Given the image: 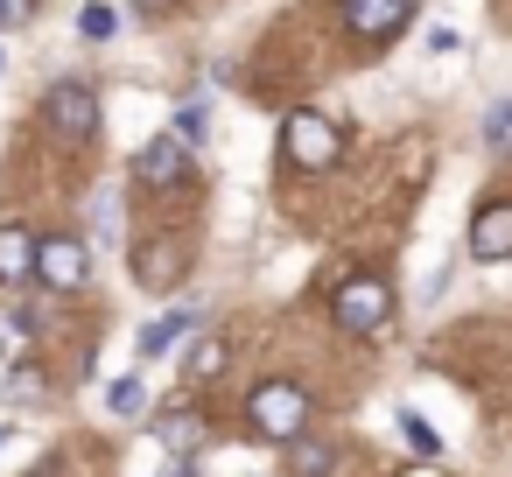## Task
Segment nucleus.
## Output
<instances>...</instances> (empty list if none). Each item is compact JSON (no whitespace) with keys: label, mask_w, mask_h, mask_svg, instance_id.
I'll list each match as a JSON object with an SVG mask.
<instances>
[{"label":"nucleus","mask_w":512,"mask_h":477,"mask_svg":"<svg viewBox=\"0 0 512 477\" xmlns=\"http://www.w3.org/2000/svg\"><path fill=\"white\" fill-rule=\"evenodd\" d=\"M421 0H344V29L358 43H393L407 22H414Z\"/></svg>","instance_id":"obj_6"},{"label":"nucleus","mask_w":512,"mask_h":477,"mask_svg":"<svg viewBox=\"0 0 512 477\" xmlns=\"http://www.w3.org/2000/svg\"><path fill=\"white\" fill-rule=\"evenodd\" d=\"M36 281L57 288V295H78V288L92 281V246H85L78 232H50L43 253H36Z\"/></svg>","instance_id":"obj_5"},{"label":"nucleus","mask_w":512,"mask_h":477,"mask_svg":"<svg viewBox=\"0 0 512 477\" xmlns=\"http://www.w3.org/2000/svg\"><path fill=\"white\" fill-rule=\"evenodd\" d=\"M183 162H190V141H183V134H155V141L134 155V176H141L148 190H169V183H183Z\"/></svg>","instance_id":"obj_7"},{"label":"nucleus","mask_w":512,"mask_h":477,"mask_svg":"<svg viewBox=\"0 0 512 477\" xmlns=\"http://www.w3.org/2000/svg\"><path fill=\"white\" fill-rule=\"evenodd\" d=\"M400 435H407V442H414L421 456H442V442H435V428H428L421 414H400Z\"/></svg>","instance_id":"obj_17"},{"label":"nucleus","mask_w":512,"mask_h":477,"mask_svg":"<svg viewBox=\"0 0 512 477\" xmlns=\"http://www.w3.org/2000/svg\"><path fill=\"white\" fill-rule=\"evenodd\" d=\"M330 463H337L330 449H316V442H295V477H323Z\"/></svg>","instance_id":"obj_18"},{"label":"nucleus","mask_w":512,"mask_h":477,"mask_svg":"<svg viewBox=\"0 0 512 477\" xmlns=\"http://www.w3.org/2000/svg\"><path fill=\"white\" fill-rule=\"evenodd\" d=\"M330 323L351 330V337L386 330V323H393V288H386L379 274H351V281H337V295H330Z\"/></svg>","instance_id":"obj_3"},{"label":"nucleus","mask_w":512,"mask_h":477,"mask_svg":"<svg viewBox=\"0 0 512 477\" xmlns=\"http://www.w3.org/2000/svg\"><path fill=\"white\" fill-rule=\"evenodd\" d=\"M134 8H148V15H155V8H162V0H134Z\"/></svg>","instance_id":"obj_22"},{"label":"nucleus","mask_w":512,"mask_h":477,"mask_svg":"<svg viewBox=\"0 0 512 477\" xmlns=\"http://www.w3.org/2000/svg\"><path fill=\"white\" fill-rule=\"evenodd\" d=\"M106 407H113L120 421H141V414H148V386H141V379H113Z\"/></svg>","instance_id":"obj_15"},{"label":"nucleus","mask_w":512,"mask_h":477,"mask_svg":"<svg viewBox=\"0 0 512 477\" xmlns=\"http://www.w3.org/2000/svg\"><path fill=\"white\" fill-rule=\"evenodd\" d=\"M400 477H449V470H435V463H407Z\"/></svg>","instance_id":"obj_21"},{"label":"nucleus","mask_w":512,"mask_h":477,"mask_svg":"<svg viewBox=\"0 0 512 477\" xmlns=\"http://www.w3.org/2000/svg\"><path fill=\"white\" fill-rule=\"evenodd\" d=\"M0 449H8V428H0Z\"/></svg>","instance_id":"obj_23"},{"label":"nucleus","mask_w":512,"mask_h":477,"mask_svg":"<svg viewBox=\"0 0 512 477\" xmlns=\"http://www.w3.org/2000/svg\"><path fill=\"white\" fill-rule=\"evenodd\" d=\"M218 372H225V344H211V337H204V344L183 358V379H190V386H204V379H218Z\"/></svg>","instance_id":"obj_14"},{"label":"nucleus","mask_w":512,"mask_h":477,"mask_svg":"<svg viewBox=\"0 0 512 477\" xmlns=\"http://www.w3.org/2000/svg\"><path fill=\"white\" fill-rule=\"evenodd\" d=\"M183 267H190V246H183V239H162V246H141V253H134L141 288H176Z\"/></svg>","instance_id":"obj_10"},{"label":"nucleus","mask_w":512,"mask_h":477,"mask_svg":"<svg viewBox=\"0 0 512 477\" xmlns=\"http://www.w3.org/2000/svg\"><path fill=\"white\" fill-rule=\"evenodd\" d=\"M0 71H8V57H0Z\"/></svg>","instance_id":"obj_24"},{"label":"nucleus","mask_w":512,"mask_h":477,"mask_svg":"<svg viewBox=\"0 0 512 477\" xmlns=\"http://www.w3.org/2000/svg\"><path fill=\"white\" fill-rule=\"evenodd\" d=\"M29 8H36V0H0V29H22Z\"/></svg>","instance_id":"obj_19"},{"label":"nucleus","mask_w":512,"mask_h":477,"mask_svg":"<svg viewBox=\"0 0 512 477\" xmlns=\"http://www.w3.org/2000/svg\"><path fill=\"white\" fill-rule=\"evenodd\" d=\"M281 155H288L295 169L323 176V169H337V155H344V127H337L330 113L302 106V113H288V120H281Z\"/></svg>","instance_id":"obj_1"},{"label":"nucleus","mask_w":512,"mask_h":477,"mask_svg":"<svg viewBox=\"0 0 512 477\" xmlns=\"http://www.w3.org/2000/svg\"><path fill=\"white\" fill-rule=\"evenodd\" d=\"M246 414H253V428H260L267 442H302V428H309V393H302L295 379H260V386L246 393Z\"/></svg>","instance_id":"obj_2"},{"label":"nucleus","mask_w":512,"mask_h":477,"mask_svg":"<svg viewBox=\"0 0 512 477\" xmlns=\"http://www.w3.org/2000/svg\"><path fill=\"white\" fill-rule=\"evenodd\" d=\"M43 120H50L57 141H85V134L99 127V92H92L85 78H57V85L43 92Z\"/></svg>","instance_id":"obj_4"},{"label":"nucleus","mask_w":512,"mask_h":477,"mask_svg":"<svg viewBox=\"0 0 512 477\" xmlns=\"http://www.w3.org/2000/svg\"><path fill=\"white\" fill-rule=\"evenodd\" d=\"M176 134L197 141V134H204V106H183V113H176Z\"/></svg>","instance_id":"obj_20"},{"label":"nucleus","mask_w":512,"mask_h":477,"mask_svg":"<svg viewBox=\"0 0 512 477\" xmlns=\"http://www.w3.org/2000/svg\"><path fill=\"white\" fill-rule=\"evenodd\" d=\"M78 36H85V43H113V36H120V15H113V0H85V15H78Z\"/></svg>","instance_id":"obj_13"},{"label":"nucleus","mask_w":512,"mask_h":477,"mask_svg":"<svg viewBox=\"0 0 512 477\" xmlns=\"http://www.w3.org/2000/svg\"><path fill=\"white\" fill-rule=\"evenodd\" d=\"M36 253H43V239L29 225H0V288L36 281Z\"/></svg>","instance_id":"obj_9"},{"label":"nucleus","mask_w":512,"mask_h":477,"mask_svg":"<svg viewBox=\"0 0 512 477\" xmlns=\"http://www.w3.org/2000/svg\"><path fill=\"white\" fill-rule=\"evenodd\" d=\"M155 435H162V449L190 456V449L204 442V421H197V414H162V421H155Z\"/></svg>","instance_id":"obj_12"},{"label":"nucleus","mask_w":512,"mask_h":477,"mask_svg":"<svg viewBox=\"0 0 512 477\" xmlns=\"http://www.w3.org/2000/svg\"><path fill=\"white\" fill-rule=\"evenodd\" d=\"M470 260H484V267L512 260V204H484L470 218Z\"/></svg>","instance_id":"obj_8"},{"label":"nucleus","mask_w":512,"mask_h":477,"mask_svg":"<svg viewBox=\"0 0 512 477\" xmlns=\"http://www.w3.org/2000/svg\"><path fill=\"white\" fill-rule=\"evenodd\" d=\"M484 148H491V155H512V99H498V106L484 113Z\"/></svg>","instance_id":"obj_16"},{"label":"nucleus","mask_w":512,"mask_h":477,"mask_svg":"<svg viewBox=\"0 0 512 477\" xmlns=\"http://www.w3.org/2000/svg\"><path fill=\"white\" fill-rule=\"evenodd\" d=\"M183 330H197V309H169L162 323H148V330H141V351L155 358V351H169V344H176Z\"/></svg>","instance_id":"obj_11"},{"label":"nucleus","mask_w":512,"mask_h":477,"mask_svg":"<svg viewBox=\"0 0 512 477\" xmlns=\"http://www.w3.org/2000/svg\"><path fill=\"white\" fill-rule=\"evenodd\" d=\"M176 477H183V470H176Z\"/></svg>","instance_id":"obj_25"}]
</instances>
